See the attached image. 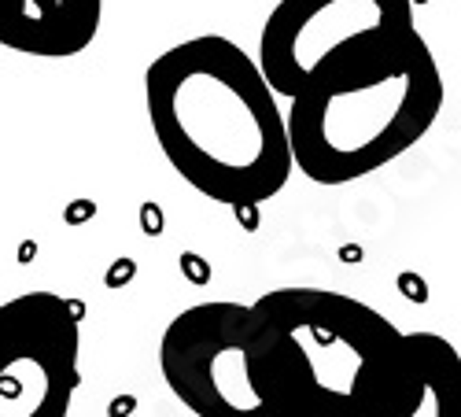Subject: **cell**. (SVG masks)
Segmentation results:
<instances>
[{
	"instance_id": "6da1fadb",
	"label": "cell",
	"mask_w": 461,
	"mask_h": 417,
	"mask_svg": "<svg viewBox=\"0 0 461 417\" xmlns=\"http://www.w3.org/2000/svg\"><path fill=\"white\" fill-rule=\"evenodd\" d=\"M144 107L167 163L221 207H262L292 177L285 111L258 63L203 33L144 70Z\"/></svg>"
},
{
	"instance_id": "7a4b0ae2",
	"label": "cell",
	"mask_w": 461,
	"mask_h": 417,
	"mask_svg": "<svg viewBox=\"0 0 461 417\" xmlns=\"http://www.w3.org/2000/svg\"><path fill=\"white\" fill-rule=\"evenodd\" d=\"M443 74L417 30L295 93L285 115L292 170L348 185L395 163L443 111Z\"/></svg>"
},
{
	"instance_id": "3957f363",
	"label": "cell",
	"mask_w": 461,
	"mask_h": 417,
	"mask_svg": "<svg viewBox=\"0 0 461 417\" xmlns=\"http://www.w3.org/2000/svg\"><path fill=\"white\" fill-rule=\"evenodd\" d=\"M248 307L270 381L295 417H351L402 340L369 303L329 288H274Z\"/></svg>"
},
{
	"instance_id": "277c9868",
	"label": "cell",
	"mask_w": 461,
	"mask_h": 417,
	"mask_svg": "<svg viewBox=\"0 0 461 417\" xmlns=\"http://www.w3.org/2000/svg\"><path fill=\"white\" fill-rule=\"evenodd\" d=\"M163 381L196 417H295L277 395L248 303H196L159 340Z\"/></svg>"
},
{
	"instance_id": "5b68a950",
	"label": "cell",
	"mask_w": 461,
	"mask_h": 417,
	"mask_svg": "<svg viewBox=\"0 0 461 417\" xmlns=\"http://www.w3.org/2000/svg\"><path fill=\"white\" fill-rule=\"evenodd\" d=\"M413 30V0H281L262 23L255 63L274 96L292 100Z\"/></svg>"
},
{
	"instance_id": "8992f818",
	"label": "cell",
	"mask_w": 461,
	"mask_h": 417,
	"mask_svg": "<svg viewBox=\"0 0 461 417\" xmlns=\"http://www.w3.org/2000/svg\"><path fill=\"white\" fill-rule=\"evenodd\" d=\"M78 307L56 292L0 303V417H70L82 385Z\"/></svg>"
},
{
	"instance_id": "52a82bcc",
	"label": "cell",
	"mask_w": 461,
	"mask_h": 417,
	"mask_svg": "<svg viewBox=\"0 0 461 417\" xmlns=\"http://www.w3.org/2000/svg\"><path fill=\"white\" fill-rule=\"evenodd\" d=\"M461 358L439 332H402L351 417H457Z\"/></svg>"
},
{
	"instance_id": "ba28073f",
	"label": "cell",
	"mask_w": 461,
	"mask_h": 417,
	"mask_svg": "<svg viewBox=\"0 0 461 417\" xmlns=\"http://www.w3.org/2000/svg\"><path fill=\"white\" fill-rule=\"evenodd\" d=\"M104 0H0V49L67 59L93 45Z\"/></svg>"
}]
</instances>
